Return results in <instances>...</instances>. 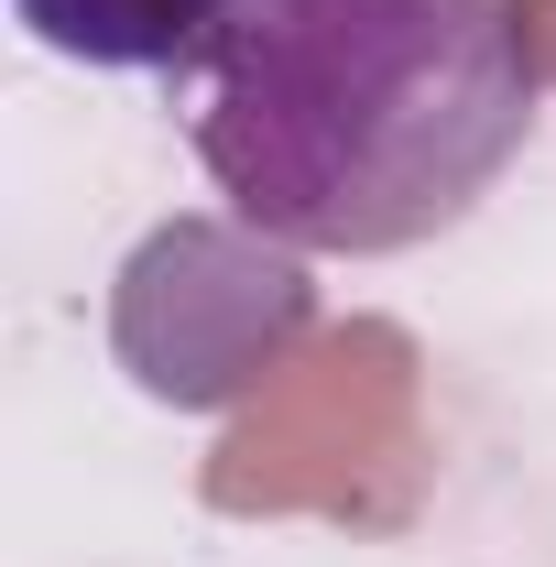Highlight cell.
<instances>
[{"label": "cell", "mask_w": 556, "mask_h": 567, "mask_svg": "<svg viewBox=\"0 0 556 567\" xmlns=\"http://www.w3.org/2000/svg\"><path fill=\"white\" fill-rule=\"evenodd\" d=\"M240 0H11V22L99 76H186Z\"/></svg>", "instance_id": "obj_3"}, {"label": "cell", "mask_w": 556, "mask_h": 567, "mask_svg": "<svg viewBox=\"0 0 556 567\" xmlns=\"http://www.w3.org/2000/svg\"><path fill=\"white\" fill-rule=\"evenodd\" d=\"M317 317V284H306V251L262 240L251 218H175L153 229L132 262H121V295H110V339H121V371H132L153 404H240L262 371H274Z\"/></svg>", "instance_id": "obj_2"}, {"label": "cell", "mask_w": 556, "mask_h": 567, "mask_svg": "<svg viewBox=\"0 0 556 567\" xmlns=\"http://www.w3.org/2000/svg\"><path fill=\"white\" fill-rule=\"evenodd\" d=\"M175 110L229 218L306 262H393L513 175L546 66L524 0H240Z\"/></svg>", "instance_id": "obj_1"}]
</instances>
